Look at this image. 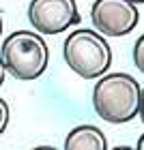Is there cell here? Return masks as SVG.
I'll return each instance as SVG.
<instances>
[{
	"mask_svg": "<svg viewBox=\"0 0 144 150\" xmlns=\"http://www.w3.org/2000/svg\"><path fill=\"white\" fill-rule=\"evenodd\" d=\"M142 86L129 73H106L93 88L95 114L110 125L131 122L140 112Z\"/></svg>",
	"mask_w": 144,
	"mask_h": 150,
	"instance_id": "6da1fadb",
	"label": "cell"
},
{
	"mask_svg": "<svg viewBox=\"0 0 144 150\" xmlns=\"http://www.w3.org/2000/svg\"><path fill=\"white\" fill-rule=\"evenodd\" d=\"M0 58L11 77L32 81L45 73L47 62H50V50L39 32L17 30L2 41Z\"/></svg>",
	"mask_w": 144,
	"mask_h": 150,
	"instance_id": "7a4b0ae2",
	"label": "cell"
},
{
	"mask_svg": "<svg viewBox=\"0 0 144 150\" xmlns=\"http://www.w3.org/2000/svg\"><path fill=\"white\" fill-rule=\"evenodd\" d=\"M63 58L82 79H99L112 64V47L97 30L78 28L65 39Z\"/></svg>",
	"mask_w": 144,
	"mask_h": 150,
	"instance_id": "3957f363",
	"label": "cell"
},
{
	"mask_svg": "<svg viewBox=\"0 0 144 150\" xmlns=\"http://www.w3.org/2000/svg\"><path fill=\"white\" fill-rule=\"evenodd\" d=\"M93 28L106 39L125 37L140 22V9L131 0H95L91 6Z\"/></svg>",
	"mask_w": 144,
	"mask_h": 150,
	"instance_id": "277c9868",
	"label": "cell"
},
{
	"mask_svg": "<svg viewBox=\"0 0 144 150\" xmlns=\"http://www.w3.org/2000/svg\"><path fill=\"white\" fill-rule=\"evenodd\" d=\"M80 19L75 0H30L28 4V22L39 35H60Z\"/></svg>",
	"mask_w": 144,
	"mask_h": 150,
	"instance_id": "5b68a950",
	"label": "cell"
},
{
	"mask_svg": "<svg viewBox=\"0 0 144 150\" xmlns=\"http://www.w3.org/2000/svg\"><path fill=\"white\" fill-rule=\"evenodd\" d=\"M63 150H110L108 137L95 125H78L65 137Z\"/></svg>",
	"mask_w": 144,
	"mask_h": 150,
	"instance_id": "8992f818",
	"label": "cell"
},
{
	"mask_svg": "<svg viewBox=\"0 0 144 150\" xmlns=\"http://www.w3.org/2000/svg\"><path fill=\"white\" fill-rule=\"evenodd\" d=\"M133 64L144 75V35H140L138 41L133 43Z\"/></svg>",
	"mask_w": 144,
	"mask_h": 150,
	"instance_id": "52a82bcc",
	"label": "cell"
},
{
	"mask_svg": "<svg viewBox=\"0 0 144 150\" xmlns=\"http://www.w3.org/2000/svg\"><path fill=\"white\" fill-rule=\"evenodd\" d=\"M9 118H11V112H9V105H6V101L0 97V135L4 133L6 125H9Z\"/></svg>",
	"mask_w": 144,
	"mask_h": 150,
	"instance_id": "ba28073f",
	"label": "cell"
},
{
	"mask_svg": "<svg viewBox=\"0 0 144 150\" xmlns=\"http://www.w3.org/2000/svg\"><path fill=\"white\" fill-rule=\"evenodd\" d=\"M138 116H140V120L144 125V88H142V94H140V112H138Z\"/></svg>",
	"mask_w": 144,
	"mask_h": 150,
	"instance_id": "9c48e42d",
	"label": "cell"
},
{
	"mask_svg": "<svg viewBox=\"0 0 144 150\" xmlns=\"http://www.w3.org/2000/svg\"><path fill=\"white\" fill-rule=\"evenodd\" d=\"M6 69H4V62H2V58H0V88H2V84H4V77H6Z\"/></svg>",
	"mask_w": 144,
	"mask_h": 150,
	"instance_id": "30bf717a",
	"label": "cell"
},
{
	"mask_svg": "<svg viewBox=\"0 0 144 150\" xmlns=\"http://www.w3.org/2000/svg\"><path fill=\"white\" fill-rule=\"evenodd\" d=\"M135 150H144V133L138 137V144H135Z\"/></svg>",
	"mask_w": 144,
	"mask_h": 150,
	"instance_id": "8fae6325",
	"label": "cell"
},
{
	"mask_svg": "<svg viewBox=\"0 0 144 150\" xmlns=\"http://www.w3.org/2000/svg\"><path fill=\"white\" fill-rule=\"evenodd\" d=\"M30 150H58V148H54V146H47V144H43V146H35V148H30Z\"/></svg>",
	"mask_w": 144,
	"mask_h": 150,
	"instance_id": "7c38bea8",
	"label": "cell"
},
{
	"mask_svg": "<svg viewBox=\"0 0 144 150\" xmlns=\"http://www.w3.org/2000/svg\"><path fill=\"white\" fill-rule=\"evenodd\" d=\"M112 150H135L133 146H116V148H112Z\"/></svg>",
	"mask_w": 144,
	"mask_h": 150,
	"instance_id": "4fadbf2b",
	"label": "cell"
},
{
	"mask_svg": "<svg viewBox=\"0 0 144 150\" xmlns=\"http://www.w3.org/2000/svg\"><path fill=\"white\" fill-rule=\"evenodd\" d=\"M0 37H2V15H0Z\"/></svg>",
	"mask_w": 144,
	"mask_h": 150,
	"instance_id": "5bb4252c",
	"label": "cell"
},
{
	"mask_svg": "<svg viewBox=\"0 0 144 150\" xmlns=\"http://www.w3.org/2000/svg\"><path fill=\"white\" fill-rule=\"evenodd\" d=\"M131 2H135V4H144V0H131Z\"/></svg>",
	"mask_w": 144,
	"mask_h": 150,
	"instance_id": "9a60e30c",
	"label": "cell"
}]
</instances>
